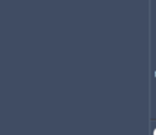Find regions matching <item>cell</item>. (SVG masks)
<instances>
[{
    "label": "cell",
    "mask_w": 156,
    "mask_h": 135,
    "mask_svg": "<svg viewBox=\"0 0 156 135\" xmlns=\"http://www.w3.org/2000/svg\"><path fill=\"white\" fill-rule=\"evenodd\" d=\"M152 135H156V129L154 130V134H152Z\"/></svg>",
    "instance_id": "cell-1"
}]
</instances>
